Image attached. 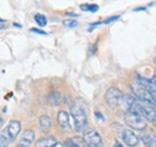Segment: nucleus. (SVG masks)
Returning a JSON list of instances; mask_svg holds the SVG:
<instances>
[{
	"label": "nucleus",
	"instance_id": "7",
	"mask_svg": "<svg viewBox=\"0 0 156 147\" xmlns=\"http://www.w3.org/2000/svg\"><path fill=\"white\" fill-rule=\"evenodd\" d=\"M20 121H11L7 126V129H6V133H7V136L10 138V140H15L18 134L20 133Z\"/></svg>",
	"mask_w": 156,
	"mask_h": 147
},
{
	"label": "nucleus",
	"instance_id": "23",
	"mask_svg": "<svg viewBox=\"0 0 156 147\" xmlns=\"http://www.w3.org/2000/svg\"><path fill=\"white\" fill-rule=\"evenodd\" d=\"M5 28V25H4V23H0V29H4Z\"/></svg>",
	"mask_w": 156,
	"mask_h": 147
},
{
	"label": "nucleus",
	"instance_id": "1",
	"mask_svg": "<svg viewBox=\"0 0 156 147\" xmlns=\"http://www.w3.org/2000/svg\"><path fill=\"white\" fill-rule=\"evenodd\" d=\"M125 122L130 128L136 129V130H144L147 128V120L136 111L126 110Z\"/></svg>",
	"mask_w": 156,
	"mask_h": 147
},
{
	"label": "nucleus",
	"instance_id": "26",
	"mask_svg": "<svg viewBox=\"0 0 156 147\" xmlns=\"http://www.w3.org/2000/svg\"><path fill=\"white\" fill-rule=\"evenodd\" d=\"M0 23H4V20H2L1 18H0Z\"/></svg>",
	"mask_w": 156,
	"mask_h": 147
},
{
	"label": "nucleus",
	"instance_id": "9",
	"mask_svg": "<svg viewBox=\"0 0 156 147\" xmlns=\"http://www.w3.org/2000/svg\"><path fill=\"white\" fill-rule=\"evenodd\" d=\"M34 138H35V133H34L31 129H27V130L23 133L22 138H20V145H23V146H25V147L30 146V145L33 144V141H34Z\"/></svg>",
	"mask_w": 156,
	"mask_h": 147
},
{
	"label": "nucleus",
	"instance_id": "18",
	"mask_svg": "<svg viewBox=\"0 0 156 147\" xmlns=\"http://www.w3.org/2000/svg\"><path fill=\"white\" fill-rule=\"evenodd\" d=\"M65 146L66 147H79V145H78L73 139H69V140L65 141Z\"/></svg>",
	"mask_w": 156,
	"mask_h": 147
},
{
	"label": "nucleus",
	"instance_id": "5",
	"mask_svg": "<svg viewBox=\"0 0 156 147\" xmlns=\"http://www.w3.org/2000/svg\"><path fill=\"white\" fill-rule=\"evenodd\" d=\"M121 139H122V141H124L125 145H127V146H130V147H135L137 144L139 142L138 136H137L131 129H129V128L124 129V130L121 132Z\"/></svg>",
	"mask_w": 156,
	"mask_h": 147
},
{
	"label": "nucleus",
	"instance_id": "13",
	"mask_svg": "<svg viewBox=\"0 0 156 147\" xmlns=\"http://www.w3.org/2000/svg\"><path fill=\"white\" fill-rule=\"evenodd\" d=\"M48 101H49V104L51 105H53V107H55V105H58L59 103H60V93L58 91H52V93L49 94V98H48Z\"/></svg>",
	"mask_w": 156,
	"mask_h": 147
},
{
	"label": "nucleus",
	"instance_id": "22",
	"mask_svg": "<svg viewBox=\"0 0 156 147\" xmlns=\"http://www.w3.org/2000/svg\"><path fill=\"white\" fill-rule=\"evenodd\" d=\"M151 80H153V81L155 83V85H156V72L154 73V77H153V79H151Z\"/></svg>",
	"mask_w": 156,
	"mask_h": 147
},
{
	"label": "nucleus",
	"instance_id": "4",
	"mask_svg": "<svg viewBox=\"0 0 156 147\" xmlns=\"http://www.w3.org/2000/svg\"><path fill=\"white\" fill-rule=\"evenodd\" d=\"M83 141L88 147H101L102 146V139L98 130L94 128L87 129L83 134Z\"/></svg>",
	"mask_w": 156,
	"mask_h": 147
},
{
	"label": "nucleus",
	"instance_id": "17",
	"mask_svg": "<svg viewBox=\"0 0 156 147\" xmlns=\"http://www.w3.org/2000/svg\"><path fill=\"white\" fill-rule=\"evenodd\" d=\"M64 25L69 26V28H75V26H77V22L73 19H66V20H64Z\"/></svg>",
	"mask_w": 156,
	"mask_h": 147
},
{
	"label": "nucleus",
	"instance_id": "25",
	"mask_svg": "<svg viewBox=\"0 0 156 147\" xmlns=\"http://www.w3.org/2000/svg\"><path fill=\"white\" fill-rule=\"evenodd\" d=\"M16 147H25V146H23V145H17Z\"/></svg>",
	"mask_w": 156,
	"mask_h": 147
},
{
	"label": "nucleus",
	"instance_id": "24",
	"mask_svg": "<svg viewBox=\"0 0 156 147\" xmlns=\"http://www.w3.org/2000/svg\"><path fill=\"white\" fill-rule=\"evenodd\" d=\"M1 126H2V118L0 117V128H1Z\"/></svg>",
	"mask_w": 156,
	"mask_h": 147
},
{
	"label": "nucleus",
	"instance_id": "16",
	"mask_svg": "<svg viewBox=\"0 0 156 147\" xmlns=\"http://www.w3.org/2000/svg\"><path fill=\"white\" fill-rule=\"evenodd\" d=\"M0 147H9V139L4 134L0 136Z\"/></svg>",
	"mask_w": 156,
	"mask_h": 147
},
{
	"label": "nucleus",
	"instance_id": "15",
	"mask_svg": "<svg viewBox=\"0 0 156 147\" xmlns=\"http://www.w3.org/2000/svg\"><path fill=\"white\" fill-rule=\"evenodd\" d=\"M80 10H83V11H90V12H96L98 10V5L84 4V5H80Z\"/></svg>",
	"mask_w": 156,
	"mask_h": 147
},
{
	"label": "nucleus",
	"instance_id": "28",
	"mask_svg": "<svg viewBox=\"0 0 156 147\" xmlns=\"http://www.w3.org/2000/svg\"><path fill=\"white\" fill-rule=\"evenodd\" d=\"M87 147H88V146H87Z\"/></svg>",
	"mask_w": 156,
	"mask_h": 147
},
{
	"label": "nucleus",
	"instance_id": "10",
	"mask_svg": "<svg viewBox=\"0 0 156 147\" xmlns=\"http://www.w3.org/2000/svg\"><path fill=\"white\" fill-rule=\"evenodd\" d=\"M57 144V140L54 136H47L42 138L36 141V147H53Z\"/></svg>",
	"mask_w": 156,
	"mask_h": 147
},
{
	"label": "nucleus",
	"instance_id": "21",
	"mask_svg": "<svg viewBox=\"0 0 156 147\" xmlns=\"http://www.w3.org/2000/svg\"><path fill=\"white\" fill-rule=\"evenodd\" d=\"M53 147H66V146H65V144H61V142H57V144H55V145H54Z\"/></svg>",
	"mask_w": 156,
	"mask_h": 147
},
{
	"label": "nucleus",
	"instance_id": "27",
	"mask_svg": "<svg viewBox=\"0 0 156 147\" xmlns=\"http://www.w3.org/2000/svg\"><path fill=\"white\" fill-rule=\"evenodd\" d=\"M155 63H156V57H155Z\"/></svg>",
	"mask_w": 156,
	"mask_h": 147
},
{
	"label": "nucleus",
	"instance_id": "3",
	"mask_svg": "<svg viewBox=\"0 0 156 147\" xmlns=\"http://www.w3.org/2000/svg\"><path fill=\"white\" fill-rule=\"evenodd\" d=\"M122 97H124V94L121 93V91L119 89H117V87H111V89H108V91L106 92L105 99H106V103L111 108L115 109L119 105H121Z\"/></svg>",
	"mask_w": 156,
	"mask_h": 147
},
{
	"label": "nucleus",
	"instance_id": "2",
	"mask_svg": "<svg viewBox=\"0 0 156 147\" xmlns=\"http://www.w3.org/2000/svg\"><path fill=\"white\" fill-rule=\"evenodd\" d=\"M71 116L73 118V125H75V129L77 132H82L85 128L88 120H87V114L83 110V108H80L79 105L75 104L71 108Z\"/></svg>",
	"mask_w": 156,
	"mask_h": 147
},
{
	"label": "nucleus",
	"instance_id": "20",
	"mask_svg": "<svg viewBox=\"0 0 156 147\" xmlns=\"http://www.w3.org/2000/svg\"><path fill=\"white\" fill-rule=\"evenodd\" d=\"M118 18H119L118 16H115V17H111V18L106 19V20H103V24H109L111 22H114V20H117Z\"/></svg>",
	"mask_w": 156,
	"mask_h": 147
},
{
	"label": "nucleus",
	"instance_id": "8",
	"mask_svg": "<svg viewBox=\"0 0 156 147\" xmlns=\"http://www.w3.org/2000/svg\"><path fill=\"white\" fill-rule=\"evenodd\" d=\"M136 79H138L144 86H145V89L148 90V92L154 97L156 99V85L155 83L153 81V80H149V79H147V78H144V77H140V75H137Z\"/></svg>",
	"mask_w": 156,
	"mask_h": 147
},
{
	"label": "nucleus",
	"instance_id": "6",
	"mask_svg": "<svg viewBox=\"0 0 156 147\" xmlns=\"http://www.w3.org/2000/svg\"><path fill=\"white\" fill-rule=\"evenodd\" d=\"M57 120H58V123L60 126V128L65 132H70L71 130V125H70V116L69 114L65 110H60L58 112V116H57Z\"/></svg>",
	"mask_w": 156,
	"mask_h": 147
},
{
	"label": "nucleus",
	"instance_id": "12",
	"mask_svg": "<svg viewBox=\"0 0 156 147\" xmlns=\"http://www.w3.org/2000/svg\"><path fill=\"white\" fill-rule=\"evenodd\" d=\"M143 144L145 147H156V135L153 133H147L142 136Z\"/></svg>",
	"mask_w": 156,
	"mask_h": 147
},
{
	"label": "nucleus",
	"instance_id": "11",
	"mask_svg": "<svg viewBox=\"0 0 156 147\" xmlns=\"http://www.w3.org/2000/svg\"><path fill=\"white\" fill-rule=\"evenodd\" d=\"M40 128L42 132H48L52 128V121H51V117L48 115H42L40 117Z\"/></svg>",
	"mask_w": 156,
	"mask_h": 147
},
{
	"label": "nucleus",
	"instance_id": "19",
	"mask_svg": "<svg viewBox=\"0 0 156 147\" xmlns=\"http://www.w3.org/2000/svg\"><path fill=\"white\" fill-rule=\"evenodd\" d=\"M31 32H35V34H39V35H47V32H44L43 30H40V29H36V28H31L30 29Z\"/></svg>",
	"mask_w": 156,
	"mask_h": 147
},
{
	"label": "nucleus",
	"instance_id": "14",
	"mask_svg": "<svg viewBox=\"0 0 156 147\" xmlns=\"http://www.w3.org/2000/svg\"><path fill=\"white\" fill-rule=\"evenodd\" d=\"M34 19H35V22L37 23L39 26H46V25H47V18H46V16H43L42 13L35 15Z\"/></svg>",
	"mask_w": 156,
	"mask_h": 147
}]
</instances>
